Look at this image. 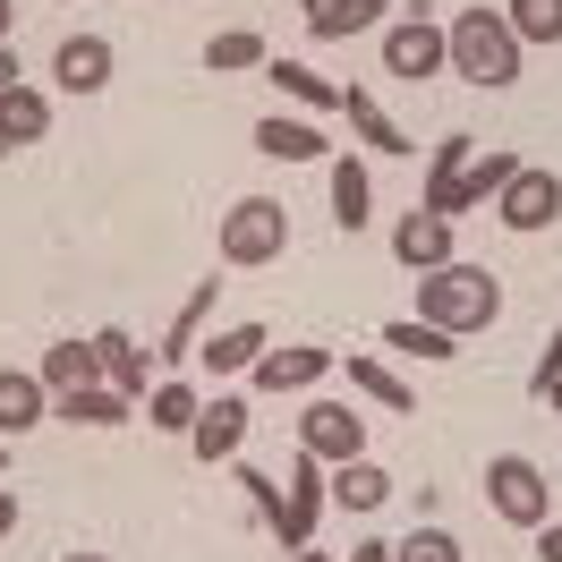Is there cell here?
Listing matches in <instances>:
<instances>
[{"mask_svg":"<svg viewBox=\"0 0 562 562\" xmlns=\"http://www.w3.org/2000/svg\"><path fill=\"white\" fill-rule=\"evenodd\" d=\"M520 52L528 43L512 35L503 9H452V18H443V69H452L460 86H486V94L520 86Z\"/></svg>","mask_w":562,"mask_h":562,"instance_id":"obj_1","label":"cell"},{"mask_svg":"<svg viewBox=\"0 0 562 562\" xmlns=\"http://www.w3.org/2000/svg\"><path fill=\"white\" fill-rule=\"evenodd\" d=\"M503 316V281L486 273V265H435V273H418V324H443V333H486V324Z\"/></svg>","mask_w":562,"mask_h":562,"instance_id":"obj_2","label":"cell"},{"mask_svg":"<svg viewBox=\"0 0 562 562\" xmlns=\"http://www.w3.org/2000/svg\"><path fill=\"white\" fill-rule=\"evenodd\" d=\"M281 256H290V205L281 196H239L222 213V265L256 273V265H281Z\"/></svg>","mask_w":562,"mask_h":562,"instance_id":"obj_3","label":"cell"},{"mask_svg":"<svg viewBox=\"0 0 562 562\" xmlns=\"http://www.w3.org/2000/svg\"><path fill=\"white\" fill-rule=\"evenodd\" d=\"M486 503H494V520H512V528H537L554 520V477L537 469L528 452H494L486 460Z\"/></svg>","mask_w":562,"mask_h":562,"instance_id":"obj_4","label":"cell"},{"mask_svg":"<svg viewBox=\"0 0 562 562\" xmlns=\"http://www.w3.org/2000/svg\"><path fill=\"white\" fill-rule=\"evenodd\" d=\"M333 512V494H324V460L299 452L290 460V486H281V520H273V546L281 554H299V546H316V520Z\"/></svg>","mask_w":562,"mask_h":562,"instance_id":"obj_5","label":"cell"},{"mask_svg":"<svg viewBox=\"0 0 562 562\" xmlns=\"http://www.w3.org/2000/svg\"><path fill=\"white\" fill-rule=\"evenodd\" d=\"M384 77H401V86L443 77V26H435L426 9H401V18L384 26Z\"/></svg>","mask_w":562,"mask_h":562,"instance_id":"obj_6","label":"cell"},{"mask_svg":"<svg viewBox=\"0 0 562 562\" xmlns=\"http://www.w3.org/2000/svg\"><path fill=\"white\" fill-rule=\"evenodd\" d=\"M494 222H503V231H520V239L554 231V222H562V179L537 171V162H520V171H512V188L494 196Z\"/></svg>","mask_w":562,"mask_h":562,"instance_id":"obj_7","label":"cell"},{"mask_svg":"<svg viewBox=\"0 0 562 562\" xmlns=\"http://www.w3.org/2000/svg\"><path fill=\"white\" fill-rule=\"evenodd\" d=\"M299 452H316L324 469H341V460L367 452V418H358L350 401H307V409H299Z\"/></svg>","mask_w":562,"mask_h":562,"instance_id":"obj_8","label":"cell"},{"mask_svg":"<svg viewBox=\"0 0 562 562\" xmlns=\"http://www.w3.org/2000/svg\"><path fill=\"white\" fill-rule=\"evenodd\" d=\"M333 367H341V350H324V341H290V350H265V358H256V367H247V384L281 401V392H316Z\"/></svg>","mask_w":562,"mask_h":562,"instance_id":"obj_9","label":"cell"},{"mask_svg":"<svg viewBox=\"0 0 562 562\" xmlns=\"http://www.w3.org/2000/svg\"><path fill=\"white\" fill-rule=\"evenodd\" d=\"M239 443H247V401L239 392H213L196 409V426H188V452L213 469V460H239Z\"/></svg>","mask_w":562,"mask_h":562,"instance_id":"obj_10","label":"cell"},{"mask_svg":"<svg viewBox=\"0 0 562 562\" xmlns=\"http://www.w3.org/2000/svg\"><path fill=\"white\" fill-rule=\"evenodd\" d=\"M392 256H401L409 273H435V265H452V222H443V213H426V205H409L401 222H392Z\"/></svg>","mask_w":562,"mask_h":562,"instance_id":"obj_11","label":"cell"},{"mask_svg":"<svg viewBox=\"0 0 562 562\" xmlns=\"http://www.w3.org/2000/svg\"><path fill=\"white\" fill-rule=\"evenodd\" d=\"M52 418V392H43L35 367H0V443H18V435H35Z\"/></svg>","mask_w":562,"mask_h":562,"instance_id":"obj_12","label":"cell"},{"mask_svg":"<svg viewBox=\"0 0 562 562\" xmlns=\"http://www.w3.org/2000/svg\"><path fill=\"white\" fill-rule=\"evenodd\" d=\"M324 179H333V222H341V239H358V231L375 222V179H367V162H358V154H333Z\"/></svg>","mask_w":562,"mask_h":562,"instance_id":"obj_13","label":"cell"},{"mask_svg":"<svg viewBox=\"0 0 562 562\" xmlns=\"http://www.w3.org/2000/svg\"><path fill=\"white\" fill-rule=\"evenodd\" d=\"M52 86H60V94H103L111 86V43L103 35H69L52 52Z\"/></svg>","mask_w":562,"mask_h":562,"instance_id":"obj_14","label":"cell"},{"mask_svg":"<svg viewBox=\"0 0 562 562\" xmlns=\"http://www.w3.org/2000/svg\"><path fill=\"white\" fill-rule=\"evenodd\" d=\"M324 494H333V512H384L392 469H375V460L358 452V460H341V469H324Z\"/></svg>","mask_w":562,"mask_h":562,"instance_id":"obj_15","label":"cell"},{"mask_svg":"<svg viewBox=\"0 0 562 562\" xmlns=\"http://www.w3.org/2000/svg\"><path fill=\"white\" fill-rule=\"evenodd\" d=\"M265 350H273V341H265V324H222L213 341H196V367H205L213 384H222V375H247V367H256Z\"/></svg>","mask_w":562,"mask_h":562,"instance_id":"obj_16","label":"cell"},{"mask_svg":"<svg viewBox=\"0 0 562 562\" xmlns=\"http://www.w3.org/2000/svg\"><path fill=\"white\" fill-rule=\"evenodd\" d=\"M43 137H52V94H43V86H9V94H0V154L43 145Z\"/></svg>","mask_w":562,"mask_h":562,"instance_id":"obj_17","label":"cell"},{"mask_svg":"<svg viewBox=\"0 0 562 562\" xmlns=\"http://www.w3.org/2000/svg\"><path fill=\"white\" fill-rule=\"evenodd\" d=\"M94 358H103V384H111V392H128V401H145V392H154V375H145V358H154V350H137L120 324H103V333H94Z\"/></svg>","mask_w":562,"mask_h":562,"instance_id":"obj_18","label":"cell"},{"mask_svg":"<svg viewBox=\"0 0 562 562\" xmlns=\"http://www.w3.org/2000/svg\"><path fill=\"white\" fill-rule=\"evenodd\" d=\"M256 154H273V162H333V145H324L316 120H256Z\"/></svg>","mask_w":562,"mask_h":562,"instance_id":"obj_19","label":"cell"},{"mask_svg":"<svg viewBox=\"0 0 562 562\" xmlns=\"http://www.w3.org/2000/svg\"><path fill=\"white\" fill-rule=\"evenodd\" d=\"M469 162H477V137H460V128H452V137L435 145V162H426V196H418V205L452 222V196H460V171H469Z\"/></svg>","mask_w":562,"mask_h":562,"instance_id":"obj_20","label":"cell"},{"mask_svg":"<svg viewBox=\"0 0 562 562\" xmlns=\"http://www.w3.org/2000/svg\"><path fill=\"white\" fill-rule=\"evenodd\" d=\"M341 367H350V392H367L375 409H392V418H409V409H418V392L401 384V375H392L375 350H341Z\"/></svg>","mask_w":562,"mask_h":562,"instance_id":"obj_21","label":"cell"},{"mask_svg":"<svg viewBox=\"0 0 562 562\" xmlns=\"http://www.w3.org/2000/svg\"><path fill=\"white\" fill-rule=\"evenodd\" d=\"M52 418H60V426H128V418H137V401L111 392V384H77V392L52 401Z\"/></svg>","mask_w":562,"mask_h":562,"instance_id":"obj_22","label":"cell"},{"mask_svg":"<svg viewBox=\"0 0 562 562\" xmlns=\"http://www.w3.org/2000/svg\"><path fill=\"white\" fill-rule=\"evenodd\" d=\"M35 375H43V392L60 401V392H77V384H103V358H94V341H52V350L35 358Z\"/></svg>","mask_w":562,"mask_h":562,"instance_id":"obj_23","label":"cell"},{"mask_svg":"<svg viewBox=\"0 0 562 562\" xmlns=\"http://www.w3.org/2000/svg\"><path fill=\"white\" fill-rule=\"evenodd\" d=\"M196 409H205V392L188 384V375H162V384L145 392V426H154V435H179V443H188Z\"/></svg>","mask_w":562,"mask_h":562,"instance_id":"obj_24","label":"cell"},{"mask_svg":"<svg viewBox=\"0 0 562 562\" xmlns=\"http://www.w3.org/2000/svg\"><path fill=\"white\" fill-rule=\"evenodd\" d=\"M512 171H520V154H503V145H494V154H477V162H469V171H460L452 222H460V213H486L494 196H503V188H512Z\"/></svg>","mask_w":562,"mask_h":562,"instance_id":"obj_25","label":"cell"},{"mask_svg":"<svg viewBox=\"0 0 562 562\" xmlns=\"http://www.w3.org/2000/svg\"><path fill=\"white\" fill-rule=\"evenodd\" d=\"M213 290H222V281H196V290H188V307H179L171 316V333H162V367H188V358H196V341H205V316H213Z\"/></svg>","mask_w":562,"mask_h":562,"instance_id":"obj_26","label":"cell"},{"mask_svg":"<svg viewBox=\"0 0 562 562\" xmlns=\"http://www.w3.org/2000/svg\"><path fill=\"white\" fill-rule=\"evenodd\" d=\"M341 111H350V128H358V145H367V154H418V145L384 120V103H375L367 86H341Z\"/></svg>","mask_w":562,"mask_h":562,"instance_id":"obj_27","label":"cell"},{"mask_svg":"<svg viewBox=\"0 0 562 562\" xmlns=\"http://www.w3.org/2000/svg\"><path fill=\"white\" fill-rule=\"evenodd\" d=\"M265 77H273L290 103H307V111H341V86L324 69H307V60H265Z\"/></svg>","mask_w":562,"mask_h":562,"instance_id":"obj_28","label":"cell"},{"mask_svg":"<svg viewBox=\"0 0 562 562\" xmlns=\"http://www.w3.org/2000/svg\"><path fill=\"white\" fill-rule=\"evenodd\" d=\"M265 60H273V52H265V35H256V26H222V35L205 43V69H213V77H239V69H265Z\"/></svg>","mask_w":562,"mask_h":562,"instance_id":"obj_29","label":"cell"},{"mask_svg":"<svg viewBox=\"0 0 562 562\" xmlns=\"http://www.w3.org/2000/svg\"><path fill=\"white\" fill-rule=\"evenodd\" d=\"M384 350H409V358H426V367L460 358L452 333H443V324H418V316H392V324H384Z\"/></svg>","mask_w":562,"mask_h":562,"instance_id":"obj_30","label":"cell"},{"mask_svg":"<svg viewBox=\"0 0 562 562\" xmlns=\"http://www.w3.org/2000/svg\"><path fill=\"white\" fill-rule=\"evenodd\" d=\"M503 18H512L520 43H562V0H512Z\"/></svg>","mask_w":562,"mask_h":562,"instance_id":"obj_31","label":"cell"},{"mask_svg":"<svg viewBox=\"0 0 562 562\" xmlns=\"http://www.w3.org/2000/svg\"><path fill=\"white\" fill-rule=\"evenodd\" d=\"M392 562H469V554H460L452 528H409V537L392 546Z\"/></svg>","mask_w":562,"mask_h":562,"instance_id":"obj_32","label":"cell"},{"mask_svg":"<svg viewBox=\"0 0 562 562\" xmlns=\"http://www.w3.org/2000/svg\"><path fill=\"white\" fill-rule=\"evenodd\" d=\"M299 9H307V35L316 43H350L358 26H350V0H299Z\"/></svg>","mask_w":562,"mask_h":562,"instance_id":"obj_33","label":"cell"},{"mask_svg":"<svg viewBox=\"0 0 562 562\" xmlns=\"http://www.w3.org/2000/svg\"><path fill=\"white\" fill-rule=\"evenodd\" d=\"M239 494H247V512H256V520H265V528L281 520V486H273V477H265V469H239Z\"/></svg>","mask_w":562,"mask_h":562,"instance_id":"obj_34","label":"cell"},{"mask_svg":"<svg viewBox=\"0 0 562 562\" xmlns=\"http://www.w3.org/2000/svg\"><path fill=\"white\" fill-rule=\"evenodd\" d=\"M554 375H562V324L546 333V350H537V367H528V392L546 401V384H554Z\"/></svg>","mask_w":562,"mask_h":562,"instance_id":"obj_35","label":"cell"},{"mask_svg":"<svg viewBox=\"0 0 562 562\" xmlns=\"http://www.w3.org/2000/svg\"><path fill=\"white\" fill-rule=\"evenodd\" d=\"M350 562H392V537H358V546H350Z\"/></svg>","mask_w":562,"mask_h":562,"instance_id":"obj_36","label":"cell"},{"mask_svg":"<svg viewBox=\"0 0 562 562\" xmlns=\"http://www.w3.org/2000/svg\"><path fill=\"white\" fill-rule=\"evenodd\" d=\"M537 562H562V520H546V528H537Z\"/></svg>","mask_w":562,"mask_h":562,"instance_id":"obj_37","label":"cell"},{"mask_svg":"<svg viewBox=\"0 0 562 562\" xmlns=\"http://www.w3.org/2000/svg\"><path fill=\"white\" fill-rule=\"evenodd\" d=\"M384 9H392V0H350V26H358V35H367V26L384 18Z\"/></svg>","mask_w":562,"mask_h":562,"instance_id":"obj_38","label":"cell"},{"mask_svg":"<svg viewBox=\"0 0 562 562\" xmlns=\"http://www.w3.org/2000/svg\"><path fill=\"white\" fill-rule=\"evenodd\" d=\"M9 537H18V494L0 486V546H9Z\"/></svg>","mask_w":562,"mask_h":562,"instance_id":"obj_39","label":"cell"},{"mask_svg":"<svg viewBox=\"0 0 562 562\" xmlns=\"http://www.w3.org/2000/svg\"><path fill=\"white\" fill-rule=\"evenodd\" d=\"M9 86H26V69H18V52L0 43V94H9Z\"/></svg>","mask_w":562,"mask_h":562,"instance_id":"obj_40","label":"cell"},{"mask_svg":"<svg viewBox=\"0 0 562 562\" xmlns=\"http://www.w3.org/2000/svg\"><path fill=\"white\" fill-rule=\"evenodd\" d=\"M290 562H333V554H316V546H299V554H290Z\"/></svg>","mask_w":562,"mask_h":562,"instance_id":"obj_41","label":"cell"},{"mask_svg":"<svg viewBox=\"0 0 562 562\" xmlns=\"http://www.w3.org/2000/svg\"><path fill=\"white\" fill-rule=\"evenodd\" d=\"M546 401H554V409H562V375H554V384H546Z\"/></svg>","mask_w":562,"mask_h":562,"instance_id":"obj_42","label":"cell"},{"mask_svg":"<svg viewBox=\"0 0 562 562\" xmlns=\"http://www.w3.org/2000/svg\"><path fill=\"white\" fill-rule=\"evenodd\" d=\"M60 562H111V554H60Z\"/></svg>","mask_w":562,"mask_h":562,"instance_id":"obj_43","label":"cell"},{"mask_svg":"<svg viewBox=\"0 0 562 562\" xmlns=\"http://www.w3.org/2000/svg\"><path fill=\"white\" fill-rule=\"evenodd\" d=\"M0 43H9V0H0Z\"/></svg>","mask_w":562,"mask_h":562,"instance_id":"obj_44","label":"cell"},{"mask_svg":"<svg viewBox=\"0 0 562 562\" xmlns=\"http://www.w3.org/2000/svg\"><path fill=\"white\" fill-rule=\"evenodd\" d=\"M0 477H9V443H0Z\"/></svg>","mask_w":562,"mask_h":562,"instance_id":"obj_45","label":"cell"},{"mask_svg":"<svg viewBox=\"0 0 562 562\" xmlns=\"http://www.w3.org/2000/svg\"><path fill=\"white\" fill-rule=\"evenodd\" d=\"M69 9H77V0H69Z\"/></svg>","mask_w":562,"mask_h":562,"instance_id":"obj_46","label":"cell"}]
</instances>
